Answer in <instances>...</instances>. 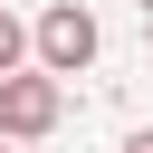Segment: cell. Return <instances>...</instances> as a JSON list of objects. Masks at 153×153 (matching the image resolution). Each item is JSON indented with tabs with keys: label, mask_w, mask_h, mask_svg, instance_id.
<instances>
[{
	"label": "cell",
	"mask_w": 153,
	"mask_h": 153,
	"mask_svg": "<svg viewBox=\"0 0 153 153\" xmlns=\"http://www.w3.org/2000/svg\"><path fill=\"white\" fill-rule=\"evenodd\" d=\"M29 48H38V76H76V67L96 57V10H86V0H57V10H38Z\"/></svg>",
	"instance_id": "1"
},
{
	"label": "cell",
	"mask_w": 153,
	"mask_h": 153,
	"mask_svg": "<svg viewBox=\"0 0 153 153\" xmlns=\"http://www.w3.org/2000/svg\"><path fill=\"white\" fill-rule=\"evenodd\" d=\"M57 115H67V86L57 76H0V134L10 143H38V134H57Z\"/></svg>",
	"instance_id": "2"
},
{
	"label": "cell",
	"mask_w": 153,
	"mask_h": 153,
	"mask_svg": "<svg viewBox=\"0 0 153 153\" xmlns=\"http://www.w3.org/2000/svg\"><path fill=\"white\" fill-rule=\"evenodd\" d=\"M19 57H29V29H19V19L0 10V76H19Z\"/></svg>",
	"instance_id": "3"
},
{
	"label": "cell",
	"mask_w": 153,
	"mask_h": 153,
	"mask_svg": "<svg viewBox=\"0 0 153 153\" xmlns=\"http://www.w3.org/2000/svg\"><path fill=\"white\" fill-rule=\"evenodd\" d=\"M124 153H153V134H124Z\"/></svg>",
	"instance_id": "4"
},
{
	"label": "cell",
	"mask_w": 153,
	"mask_h": 153,
	"mask_svg": "<svg viewBox=\"0 0 153 153\" xmlns=\"http://www.w3.org/2000/svg\"><path fill=\"white\" fill-rule=\"evenodd\" d=\"M143 19H153V0H143Z\"/></svg>",
	"instance_id": "5"
}]
</instances>
